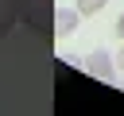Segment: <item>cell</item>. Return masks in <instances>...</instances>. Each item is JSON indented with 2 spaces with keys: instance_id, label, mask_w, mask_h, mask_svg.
<instances>
[{
  "instance_id": "4",
  "label": "cell",
  "mask_w": 124,
  "mask_h": 116,
  "mask_svg": "<svg viewBox=\"0 0 124 116\" xmlns=\"http://www.w3.org/2000/svg\"><path fill=\"white\" fill-rule=\"evenodd\" d=\"M16 19H19V0H0V39L16 27Z\"/></svg>"
},
{
  "instance_id": "7",
  "label": "cell",
  "mask_w": 124,
  "mask_h": 116,
  "mask_svg": "<svg viewBox=\"0 0 124 116\" xmlns=\"http://www.w3.org/2000/svg\"><path fill=\"white\" fill-rule=\"evenodd\" d=\"M116 62H120V66H124V46H120V54H116Z\"/></svg>"
},
{
  "instance_id": "5",
  "label": "cell",
  "mask_w": 124,
  "mask_h": 116,
  "mask_svg": "<svg viewBox=\"0 0 124 116\" xmlns=\"http://www.w3.org/2000/svg\"><path fill=\"white\" fill-rule=\"evenodd\" d=\"M105 4H108V0H78V4H74V8H78V12H81V15H93V12H101V8H105Z\"/></svg>"
},
{
  "instance_id": "2",
  "label": "cell",
  "mask_w": 124,
  "mask_h": 116,
  "mask_svg": "<svg viewBox=\"0 0 124 116\" xmlns=\"http://www.w3.org/2000/svg\"><path fill=\"white\" fill-rule=\"evenodd\" d=\"M85 70H89L93 77H105V81H112V77H116V70H112V58H108L105 50H93V54L85 58Z\"/></svg>"
},
{
  "instance_id": "3",
  "label": "cell",
  "mask_w": 124,
  "mask_h": 116,
  "mask_svg": "<svg viewBox=\"0 0 124 116\" xmlns=\"http://www.w3.org/2000/svg\"><path fill=\"white\" fill-rule=\"evenodd\" d=\"M78 19H81L78 8H58V12H54V35H70V31L78 27Z\"/></svg>"
},
{
  "instance_id": "6",
  "label": "cell",
  "mask_w": 124,
  "mask_h": 116,
  "mask_svg": "<svg viewBox=\"0 0 124 116\" xmlns=\"http://www.w3.org/2000/svg\"><path fill=\"white\" fill-rule=\"evenodd\" d=\"M112 31H116V39H120V43H124V12H120V15H116V23H112Z\"/></svg>"
},
{
  "instance_id": "1",
  "label": "cell",
  "mask_w": 124,
  "mask_h": 116,
  "mask_svg": "<svg viewBox=\"0 0 124 116\" xmlns=\"http://www.w3.org/2000/svg\"><path fill=\"white\" fill-rule=\"evenodd\" d=\"M54 0H19V19L39 35H54Z\"/></svg>"
}]
</instances>
